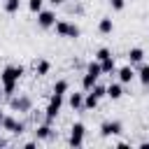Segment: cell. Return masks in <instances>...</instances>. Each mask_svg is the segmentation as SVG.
<instances>
[{"label":"cell","instance_id":"6da1fadb","mask_svg":"<svg viewBox=\"0 0 149 149\" xmlns=\"http://www.w3.org/2000/svg\"><path fill=\"white\" fill-rule=\"evenodd\" d=\"M21 74H23V68H21V65H7V68H2L0 81H2V93H5V95H9V98L14 95Z\"/></svg>","mask_w":149,"mask_h":149},{"label":"cell","instance_id":"7a4b0ae2","mask_svg":"<svg viewBox=\"0 0 149 149\" xmlns=\"http://www.w3.org/2000/svg\"><path fill=\"white\" fill-rule=\"evenodd\" d=\"M54 28H56V35H58V37H70V40H77V37L81 35L79 26H74V23H70V21H56V23H54Z\"/></svg>","mask_w":149,"mask_h":149},{"label":"cell","instance_id":"3957f363","mask_svg":"<svg viewBox=\"0 0 149 149\" xmlns=\"http://www.w3.org/2000/svg\"><path fill=\"white\" fill-rule=\"evenodd\" d=\"M61 107H63V95L51 93V100H49V105H47V109H44V121H47V123H54V119L58 116Z\"/></svg>","mask_w":149,"mask_h":149},{"label":"cell","instance_id":"277c9868","mask_svg":"<svg viewBox=\"0 0 149 149\" xmlns=\"http://www.w3.org/2000/svg\"><path fill=\"white\" fill-rule=\"evenodd\" d=\"M84 135H86V126L84 123H72V128H70V137H68V144L70 147H81L84 144Z\"/></svg>","mask_w":149,"mask_h":149},{"label":"cell","instance_id":"5b68a950","mask_svg":"<svg viewBox=\"0 0 149 149\" xmlns=\"http://www.w3.org/2000/svg\"><path fill=\"white\" fill-rule=\"evenodd\" d=\"M54 23H56V12H51V9L37 12V26L40 28H54Z\"/></svg>","mask_w":149,"mask_h":149},{"label":"cell","instance_id":"8992f818","mask_svg":"<svg viewBox=\"0 0 149 149\" xmlns=\"http://www.w3.org/2000/svg\"><path fill=\"white\" fill-rule=\"evenodd\" d=\"M121 130H123L121 121H105V123L100 126V135H102V137H114V135H119Z\"/></svg>","mask_w":149,"mask_h":149},{"label":"cell","instance_id":"52a82bcc","mask_svg":"<svg viewBox=\"0 0 149 149\" xmlns=\"http://www.w3.org/2000/svg\"><path fill=\"white\" fill-rule=\"evenodd\" d=\"M9 105H12V109H16V112H30V107H33V102H30L28 95H19V98L12 95Z\"/></svg>","mask_w":149,"mask_h":149},{"label":"cell","instance_id":"ba28073f","mask_svg":"<svg viewBox=\"0 0 149 149\" xmlns=\"http://www.w3.org/2000/svg\"><path fill=\"white\" fill-rule=\"evenodd\" d=\"M2 128H5V130H9V133H14V135H21L26 126H23L21 121H16L14 116H7V114H5V121H2Z\"/></svg>","mask_w":149,"mask_h":149},{"label":"cell","instance_id":"9c48e42d","mask_svg":"<svg viewBox=\"0 0 149 149\" xmlns=\"http://www.w3.org/2000/svg\"><path fill=\"white\" fill-rule=\"evenodd\" d=\"M116 74H119V81H121V84H130V81L135 79V70H133V65H123V68H119Z\"/></svg>","mask_w":149,"mask_h":149},{"label":"cell","instance_id":"30bf717a","mask_svg":"<svg viewBox=\"0 0 149 149\" xmlns=\"http://www.w3.org/2000/svg\"><path fill=\"white\" fill-rule=\"evenodd\" d=\"M144 61V49L142 47H133L130 51H128V63L130 65H137V63H142Z\"/></svg>","mask_w":149,"mask_h":149},{"label":"cell","instance_id":"8fae6325","mask_svg":"<svg viewBox=\"0 0 149 149\" xmlns=\"http://www.w3.org/2000/svg\"><path fill=\"white\" fill-rule=\"evenodd\" d=\"M98 79H100L98 74H93V72H84V77H81V88H84V91H91V88L98 84Z\"/></svg>","mask_w":149,"mask_h":149},{"label":"cell","instance_id":"7c38bea8","mask_svg":"<svg viewBox=\"0 0 149 149\" xmlns=\"http://www.w3.org/2000/svg\"><path fill=\"white\" fill-rule=\"evenodd\" d=\"M121 95H123V86H121V81H114V84L107 86V98H109V100H119Z\"/></svg>","mask_w":149,"mask_h":149},{"label":"cell","instance_id":"4fadbf2b","mask_svg":"<svg viewBox=\"0 0 149 149\" xmlns=\"http://www.w3.org/2000/svg\"><path fill=\"white\" fill-rule=\"evenodd\" d=\"M51 133H54V130H51V123L44 121L42 126H37V130H35V140H49Z\"/></svg>","mask_w":149,"mask_h":149},{"label":"cell","instance_id":"5bb4252c","mask_svg":"<svg viewBox=\"0 0 149 149\" xmlns=\"http://www.w3.org/2000/svg\"><path fill=\"white\" fill-rule=\"evenodd\" d=\"M98 30H100L102 35H109V33L114 30V21H112L109 16H102V19L98 21Z\"/></svg>","mask_w":149,"mask_h":149},{"label":"cell","instance_id":"9a60e30c","mask_svg":"<svg viewBox=\"0 0 149 149\" xmlns=\"http://www.w3.org/2000/svg\"><path fill=\"white\" fill-rule=\"evenodd\" d=\"M100 63V70H102V74H114V70H116V63H114V56H109V58H105V61H98Z\"/></svg>","mask_w":149,"mask_h":149},{"label":"cell","instance_id":"2e32d148","mask_svg":"<svg viewBox=\"0 0 149 149\" xmlns=\"http://www.w3.org/2000/svg\"><path fill=\"white\" fill-rule=\"evenodd\" d=\"M68 102L72 109H84V93H70Z\"/></svg>","mask_w":149,"mask_h":149},{"label":"cell","instance_id":"e0dca14e","mask_svg":"<svg viewBox=\"0 0 149 149\" xmlns=\"http://www.w3.org/2000/svg\"><path fill=\"white\" fill-rule=\"evenodd\" d=\"M135 77L147 86V84H149V63H140V70L135 72Z\"/></svg>","mask_w":149,"mask_h":149},{"label":"cell","instance_id":"ac0fdd59","mask_svg":"<svg viewBox=\"0 0 149 149\" xmlns=\"http://www.w3.org/2000/svg\"><path fill=\"white\" fill-rule=\"evenodd\" d=\"M68 88H70L68 79H58V81L54 84V88H51V91H54L56 95H65V93H68Z\"/></svg>","mask_w":149,"mask_h":149},{"label":"cell","instance_id":"d6986e66","mask_svg":"<svg viewBox=\"0 0 149 149\" xmlns=\"http://www.w3.org/2000/svg\"><path fill=\"white\" fill-rule=\"evenodd\" d=\"M49 70H51V63L49 61H37V65H35V72L40 74V77H44V74H49Z\"/></svg>","mask_w":149,"mask_h":149},{"label":"cell","instance_id":"ffe728a7","mask_svg":"<svg viewBox=\"0 0 149 149\" xmlns=\"http://www.w3.org/2000/svg\"><path fill=\"white\" fill-rule=\"evenodd\" d=\"M98 102H100V100H98V98H95L91 91L84 95V109H93V107H98Z\"/></svg>","mask_w":149,"mask_h":149},{"label":"cell","instance_id":"44dd1931","mask_svg":"<svg viewBox=\"0 0 149 149\" xmlns=\"http://www.w3.org/2000/svg\"><path fill=\"white\" fill-rule=\"evenodd\" d=\"M19 7H21V0H5V12H7V14L19 12Z\"/></svg>","mask_w":149,"mask_h":149},{"label":"cell","instance_id":"7402d4cb","mask_svg":"<svg viewBox=\"0 0 149 149\" xmlns=\"http://www.w3.org/2000/svg\"><path fill=\"white\" fill-rule=\"evenodd\" d=\"M91 93H93V95L100 100V98H105V95H107V86H100V84H95V86L91 88Z\"/></svg>","mask_w":149,"mask_h":149},{"label":"cell","instance_id":"603a6c76","mask_svg":"<svg viewBox=\"0 0 149 149\" xmlns=\"http://www.w3.org/2000/svg\"><path fill=\"white\" fill-rule=\"evenodd\" d=\"M42 5H44V0H28V9H30L33 14L42 12Z\"/></svg>","mask_w":149,"mask_h":149},{"label":"cell","instance_id":"cb8c5ba5","mask_svg":"<svg viewBox=\"0 0 149 149\" xmlns=\"http://www.w3.org/2000/svg\"><path fill=\"white\" fill-rule=\"evenodd\" d=\"M112 56V51L107 49V47H100L98 51H95V61H105V58H109Z\"/></svg>","mask_w":149,"mask_h":149},{"label":"cell","instance_id":"d4e9b609","mask_svg":"<svg viewBox=\"0 0 149 149\" xmlns=\"http://www.w3.org/2000/svg\"><path fill=\"white\" fill-rule=\"evenodd\" d=\"M109 5H112V9H123V5H126V0H109Z\"/></svg>","mask_w":149,"mask_h":149},{"label":"cell","instance_id":"484cf974","mask_svg":"<svg viewBox=\"0 0 149 149\" xmlns=\"http://www.w3.org/2000/svg\"><path fill=\"white\" fill-rule=\"evenodd\" d=\"M116 147H119V149H126V147H130V142H123V140H121V142H116Z\"/></svg>","mask_w":149,"mask_h":149},{"label":"cell","instance_id":"4316f807","mask_svg":"<svg viewBox=\"0 0 149 149\" xmlns=\"http://www.w3.org/2000/svg\"><path fill=\"white\" fill-rule=\"evenodd\" d=\"M140 147H142V149H149V140H144V142H140Z\"/></svg>","mask_w":149,"mask_h":149},{"label":"cell","instance_id":"83f0119b","mask_svg":"<svg viewBox=\"0 0 149 149\" xmlns=\"http://www.w3.org/2000/svg\"><path fill=\"white\" fill-rule=\"evenodd\" d=\"M49 2H51V5H63L65 0H49Z\"/></svg>","mask_w":149,"mask_h":149},{"label":"cell","instance_id":"f1b7e54d","mask_svg":"<svg viewBox=\"0 0 149 149\" xmlns=\"http://www.w3.org/2000/svg\"><path fill=\"white\" fill-rule=\"evenodd\" d=\"M2 121H5V112L0 109V128H2Z\"/></svg>","mask_w":149,"mask_h":149},{"label":"cell","instance_id":"f546056e","mask_svg":"<svg viewBox=\"0 0 149 149\" xmlns=\"http://www.w3.org/2000/svg\"><path fill=\"white\" fill-rule=\"evenodd\" d=\"M2 98H5V93H2V91H0V102H2Z\"/></svg>","mask_w":149,"mask_h":149},{"label":"cell","instance_id":"4dcf8cb0","mask_svg":"<svg viewBox=\"0 0 149 149\" xmlns=\"http://www.w3.org/2000/svg\"><path fill=\"white\" fill-rule=\"evenodd\" d=\"M2 144H5V142H2V140H0V147H2Z\"/></svg>","mask_w":149,"mask_h":149},{"label":"cell","instance_id":"1f68e13d","mask_svg":"<svg viewBox=\"0 0 149 149\" xmlns=\"http://www.w3.org/2000/svg\"><path fill=\"white\" fill-rule=\"evenodd\" d=\"M74 2H77V0H74Z\"/></svg>","mask_w":149,"mask_h":149}]
</instances>
